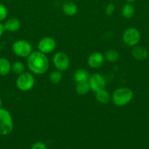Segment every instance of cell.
<instances>
[{
    "label": "cell",
    "instance_id": "cell-13",
    "mask_svg": "<svg viewBox=\"0 0 149 149\" xmlns=\"http://www.w3.org/2000/svg\"><path fill=\"white\" fill-rule=\"evenodd\" d=\"M62 11L66 15L74 16L77 13V6L72 1H67L63 4Z\"/></svg>",
    "mask_w": 149,
    "mask_h": 149
},
{
    "label": "cell",
    "instance_id": "cell-3",
    "mask_svg": "<svg viewBox=\"0 0 149 149\" xmlns=\"http://www.w3.org/2000/svg\"><path fill=\"white\" fill-rule=\"evenodd\" d=\"M14 128L13 116L7 109L0 108V135L5 136L13 132Z\"/></svg>",
    "mask_w": 149,
    "mask_h": 149
},
{
    "label": "cell",
    "instance_id": "cell-11",
    "mask_svg": "<svg viewBox=\"0 0 149 149\" xmlns=\"http://www.w3.org/2000/svg\"><path fill=\"white\" fill-rule=\"evenodd\" d=\"M3 25H4V31L12 32V33L18 31L21 26L20 20L17 18H15V17L6 20L5 22L3 23Z\"/></svg>",
    "mask_w": 149,
    "mask_h": 149
},
{
    "label": "cell",
    "instance_id": "cell-6",
    "mask_svg": "<svg viewBox=\"0 0 149 149\" xmlns=\"http://www.w3.org/2000/svg\"><path fill=\"white\" fill-rule=\"evenodd\" d=\"M140 33L135 28L130 27L126 29L123 33L122 39L127 46L133 47L139 44L140 41Z\"/></svg>",
    "mask_w": 149,
    "mask_h": 149
},
{
    "label": "cell",
    "instance_id": "cell-7",
    "mask_svg": "<svg viewBox=\"0 0 149 149\" xmlns=\"http://www.w3.org/2000/svg\"><path fill=\"white\" fill-rule=\"evenodd\" d=\"M53 63L56 68L60 71H65L69 68L70 65V60L68 55L63 52H58L53 55Z\"/></svg>",
    "mask_w": 149,
    "mask_h": 149
},
{
    "label": "cell",
    "instance_id": "cell-10",
    "mask_svg": "<svg viewBox=\"0 0 149 149\" xmlns=\"http://www.w3.org/2000/svg\"><path fill=\"white\" fill-rule=\"evenodd\" d=\"M105 61V55L102 52H94L89 55L87 59V63L90 68L96 69L104 65Z\"/></svg>",
    "mask_w": 149,
    "mask_h": 149
},
{
    "label": "cell",
    "instance_id": "cell-19",
    "mask_svg": "<svg viewBox=\"0 0 149 149\" xmlns=\"http://www.w3.org/2000/svg\"><path fill=\"white\" fill-rule=\"evenodd\" d=\"M104 55H105V60L110 63H115L118 61L120 58L119 53L115 49H109L105 52Z\"/></svg>",
    "mask_w": 149,
    "mask_h": 149
},
{
    "label": "cell",
    "instance_id": "cell-1",
    "mask_svg": "<svg viewBox=\"0 0 149 149\" xmlns=\"http://www.w3.org/2000/svg\"><path fill=\"white\" fill-rule=\"evenodd\" d=\"M26 64L31 72L36 75H42L49 68V60L46 55L40 51H34L26 60Z\"/></svg>",
    "mask_w": 149,
    "mask_h": 149
},
{
    "label": "cell",
    "instance_id": "cell-14",
    "mask_svg": "<svg viewBox=\"0 0 149 149\" xmlns=\"http://www.w3.org/2000/svg\"><path fill=\"white\" fill-rule=\"evenodd\" d=\"M95 98L101 104H107L110 100L111 96L105 88L95 93Z\"/></svg>",
    "mask_w": 149,
    "mask_h": 149
},
{
    "label": "cell",
    "instance_id": "cell-18",
    "mask_svg": "<svg viewBox=\"0 0 149 149\" xmlns=\"http://www.w3.org/2000/svg\"><path fill=\"white\" fill-rule=\"evenodd\" d=\"M91 90L90 85L88 81L77 83L75 86V91L80 95H85Z\"/></svg>",
    "mask_w": 149,
    "mask_h": 149
},
{
    "label": "cell",
    "instance_id": "cell-16",
    "mask_svg": "<svg viewBox=\"0 0 149 149\" xmlns=\"http://www.w3.org/2000/svg\"><path fill=\"white\" fill-rule=\"evenodd\" d=\"M11 65L10 61L6 58H0V76L5 77L11 71Z\"/></svg>",
    "mask_w": 149,
    "mask_h": 149
},
{
    "label": "cell",
    "instance_id": "cell-12",
    "mask_svg": "<svg viewBox=\"0 0 149 149\" xmlns=\"http://www.w3.org/2000/svg\"><path fill=\"white\" fill-rule=\"evenodd\" d=\"M131 55L134 59L138 60V61H144L147 58L148 52L147 49L144 47L136 45L133 47V49L131 50Z\"/></svg>",
    "mask_w": 149,
    "mask_h": 149
},
{
    "label": "cell",
    "instance_id": "cell-22",
    "mask_svg": "<svg viewBox=\"0 0 149 149\" xmlns=\"http://www.w3.org/2000/svg\"><path fill=\"white\" fill-rule=\"evenodd\" d=\"M8 15V10L4 4L0 3V22L4 21Z\"/></svg>",
    "mask_w": 149,
    "mask_h": 149
},
{
    "label": "cell",
    "instance_id": "cell-20",
    "mask_svg": "<svg viewBox=\"0 0 149 149\" xmlns=\"http://www.w3.org/2000/svg\"><path fill=\"white\" fill-rule=\"evenodd\" d=\"M11 71H13L14 74L20 75V74H23L25 71V65L21 61H15L11 65Z\"/></svg>",
    "mask_w": 149,
    "mask_h": 149
},
{
    "label": "cell",
    "instance_id": "cell-15",
    "mask_svg": "<svg viewBox=\"0 0 149 149\" xmlns=\"http://www.w3.org/2000/svg\"><path fill=\"white\" fill-rule=\"evenodd\" d=\"M73 77H74V80L76 83L84 82V81H89L90 75H89V71H86V69L79 68L74 73Z\"/></svg>",
    "mask_w": 149,
    "mask_h": 149
},
{
    "label": "cell",
    "instance_id": "cell-17",
    "mask_svg": "<svg viewBox=\"0 0 149 149\" xmlns=\"http://www.w3.org/2000/svg\"><path fill=\"white\" fill-rule=\"evenodd\" d=\"M134 13H135V9L131 3H127L123 6L121 14L124 17L127 19L131 18L134 15Z\"/></svg>",
    "mask_w": 149,
    "mask_h": 149
},
{
    "label": "cell",
    "instance_id": "cell-25",
    "mask_svg": "<svg viewBox=\"0 0 149 149\" xmlns=\"http://www.w3.org/2000/svg\"><path fill=\"white\" fill-rule=\"evenodd\" d=\"M4 25H3V23H1V22H0V39H1V37L2 36L3 33H4Z\"/></svg>",
    "mask_w": 149,
    "mask_h": 149
},
{
    "label": "cell",
    "instance_id": "cell-23",
    "mask_svg": "<svg viewBox=\"0 0 149 149\" xmlns=\"http://www.w3.org/2000/svg\"><path fill=\"white\" fill-rule=\"evenodd\" d=\"M115 10V6L113 3H109L105 8V14L108 16L112 15Z\"/></svg>",
    "mask_w": 149,
    "mask_h": 149
},
{
    "label": "cell",
    "instance_id": "cell-8",
    "mask_svg": "<svg viewBox=\"0 0 149 149\" xmlns=\"http://www.w3.org/2000/svg\"><path fill=\"white\" fill-rule=\"evenodd\" d=\"M57 47L56 42L55 39L50 36H45L42 38L37 44L38 50L42 53L50 54L53 52Z\"/></svg>",
    "mask_w": 149,
    "mask_h": 149
},
{
    "label": "cell",
    "instance_id": "cell-27",
    "mask_svg": "<svg viewBox=\"0 0 149 149\" xmlns=\"http://www.w3.org/2000/svg\"><path fill=\"white\" fill-rule=\"evenodd\" d=\"M2 107V100L1 99V97H0V108Z\"/></svg>",
    "mask_w": 149,
    "mask_h": 149
},
{
    "label": "cell",
    "instance_id": "cell-5",
    "mask_svg": "<svg viewBox=\"0 0 149 149\" xmlns=\"http://www.w3.org/2000/svg\"><path fill=\"white\" fill-rule=\"evenodd\" d=\"M12 50L15 55L20 58H27L33 52L32 45L28 41L23 39H19L13 42Z\"/></svg>",
    "mask_w": 149,
    "mask_h": 149
},
{
    "label": "cell",
    "instance_id": "cell-2",
    "mask_svg": "<svg viewBox=\"0 0 149 149\" xmlns=\"http://www.w3.org/2000/svg\"><path fill=\"white\" fill-rule=\"evenodd\" d=\"M134 97L133 91L128 87H119L114 90L111 99L115 106L118 107L127 106L131 101Z\"/></svg>",
    "mask_w": 149,
    "mask_h": 149
},
{
    "label": "cell",
    "instance_id": "cell-21",
    "mask_svg": "<svg viewBox=\"0 0 149 149\" xmlns=\"http://www.w3.org/2000/svg\"><path fill=\"white\" fill-rule=\"evenodd\" d=\"M62 77L63 76L62 74H61V71H58V70H55V71H53L50 74L49 80L52 84H57L61 81Z\"/></svg>",
    "mask_w": 149,
    "mask_h": 149
},
{
    "label": "cell",
    "instance_id": "cell-9",
    "mask_svg": "<svg viewBox=\"0 0 149 149\" xmlns=\"http://www.w3.org/2000/svg\"><path fill=\"white\" fill-rule=\"evenodd\" d=\"M89 85H90L91 90L96 93L99 90L105 88L106 86V81L102 74L99 73H95L90 76L89 79L88 81Z\"/></svg>",
    "mask_w": 149,
    "mask_h": 149
},
{
    "label": "cell",
    "instance_id": "cell-26",
    "mask_svg": "<svg viewBox=\"0 0 149 149\" xmlns=\"http://www.w3.org/2000/svg\"><path fill=\"white\" fill-rule=\"evenodd\" d=\"M126 1H127V3H133V2H134V1H137V0H126Z\"/></svg>",
    "mask_w": 149,
    "mask_h": 149
},
{
    "label": "cell",
    "instance_id": "cell-24",
    "mask_svg": "<svg viewBox=\"0 0 149 149\" xmlns=\"http://www.w3.org/2000/svg\"><path fill=\"white\" fill-rule=\"evenodd\" d=\"M31 149H47V146L44 143L42 142H37L32 146Z\"/></svg>",
    "mask_w": 149,
    "mask_h": 149
},
{
    "label": "cell",
    "instance_id": "cell-4",
    "mask_svg": "<svg viewBox=\"0 0 149 149\" xmlns=\"http://www.w3.org/2000/svg\"><path fill=\"white\" fill-rule=\"evenodd\" d=\"M35 84V79L32 73L23 72L16 79V86L22 92H27L33 89Z\"/></svg>",
    "mask_w": 149,
    "mask_h": 149
}]
</instances>
